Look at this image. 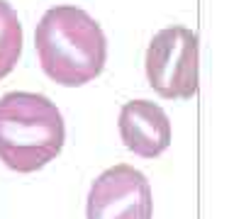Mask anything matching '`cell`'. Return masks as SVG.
<instances>
[{"mask_svg":"<svg viewBox=\"0 0 251 219\" xmlns=\"http://www.w3.org/2000/svg\"><path fill=\"white\" fill-rule=\"evenodd\" d=\"M151 185L134 166L117 163L90 185L85 219H151Z\"/></svg>","mask_w":251,"mask_h":219,"instance_id":"4","label":"cell"},{"mask_svg":"<svg viewBox=\"0 0 251 219\" xmlns=\"http://www.w3.org/2000/svg\"><path fill=\"white\" fill-rule=\"evenodd\" d=\"M66 142L59 107L39 93H5L0 97V161L17 173H34L51 163Z\"/></svg>","mask_w":251,"mask_h":219,"instance_id":"2","label":"cell"},{"mask_svg":"<svg viewBox=\"0 0 251 219\" xmlns=\"http://www.w3.org/2000/svg\"><path fill=\"white\" fill-rule=\"evenodd\" d=\"M120 137L134 156L156 158L171 146V122L161 105L151 100H129L120 110Z\"/></svg>","mask_w":251,"mask_h":219,"instance_id":"5","label":"cell"},{"mask_svg":"<svg viewBox=\"0 0 251 219\" xmlns=\"http://www.w3.org/2000/svg\"><path fill=\"white\" fill-rule=\"evenodd\" d=\"M147 80L164 100H190L198 93V34L173 24L154 34L144 59Z\"/></svg>","mask_w":251,"mask_h":219,"instance_id":"3","label":"cell"},{"mask_svg":"<svg viewBox=\"0 0 251 219\" xmlns=\"http://www.w3.org/2000/svg\"><path fill=\"white\" fill-rule=\"evenodd\" d=\"M34 49L42 71L64 88L90 83L107 61L102 27L76 5H56L42 15L34 29Z\"/></svg>","mask_w":251,"mask_h":219,"instance_id":"1","label":"cell"},{"mask_svg":"<svg viewBox=\"0 0 251 219\" xmlns=\"http://www.w3.org/2000/svg\"><path fill=\"white\" fill-rule=\"evenodd\" d=\"M22 54V24L7 0H0V80L12 73Z\"/></svg>","mask_w":251,"mask_h":219,"instance_id":"6","label":"cell"}]
</instances>
